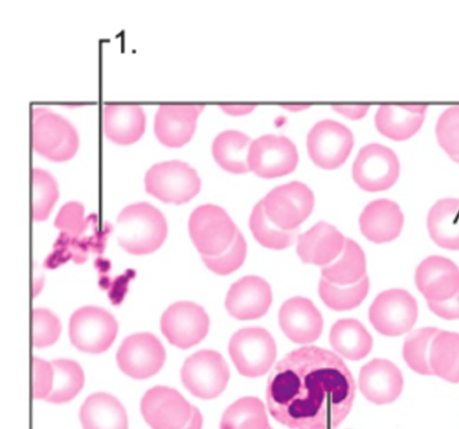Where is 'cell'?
Here are the masks:
<instances>
[{
  "label": "cell",
  "mask_w": 459,
  "mask_h": 429,
  "mask_svg": "<svg viewBox=\"0 0 459 429\" xmlns=\"http://www.w3.org/2000/svg\"><path fill=\"white\" fill-rule=\"evenodd\" d=\"M355 381L342 358L314 346L287 354L268 378L267 407L290 429H334L348 416Z\"/></svg>",
  "instance_id": "obj_1"
},
{
  "label": "cell",
  "mask_w": 459,
  "mask_h": 429,
  "mask_svg": "<svg viewBox=\"0 0 459 429\" xmlns=\"http://www.w3.org/2000/svg\"><path fill=\"white\" fill-rule=\"evenodd\" d=\"M119 245L134 255L149 254L158 250L167 236L163 214L146 202L125 207L117 216L116 226Z\"/></svg>",
  "instance_id": "obj_2"
},
{
  "label": "cell",
  "mask_w": 459,
  "mask_h": 429,
  "mask_svg": "<svg viewBox=\"0 0 459 429\" xmlns=\"http://www.w3.org/2000/svg\"><path fill=\"white\" fill-rule=\"evenodd\" d=\"M32 147L53 162H65L79 147L75 127L64 117L45 107L32 109Z\"/></svg>",
  "instance_id": "obj_3"
},
{
  "label": "cell",
  "mask_w": 459,
  "mask_h": 429,
  "mask_svg": "<svg viewBox=\"0 0 459 429\" xmlns=\"http://www.w3.org/2000/svg\"><path fill=\"white\" fill-rule=\"evenodd\" d=\"M144 185L149 194L162 202L180 205L198 194L201 179L189 164L172 160L152 166L145 174Z\"/></svg>",
  "instance_id": "obj_4"
},
{
  "label": "cell",
  "mask_w": 459,
  "mask_h": 429,
  "mask_svg": "<svg viewBox=\"0 0 459 429\" xmlns=\"http://www.w3.org/2000/svg\"><path fill=\"white\" fill-rule=\"evenodd\" d=\"M188 230L202 256H218L231 245L238 228L223 208L206 204L192 212Z\"/></svg>",
  "instance_id": "obj_5"
},
{
  "label": "cell",
  "mask_w": 459,
  "mask_h": 429,
  "mask_svg": "<svg viewBox=\"0 0 459 429\" xmlns=\"http://www.w3.org/2000/svg\"><path fill=\"white\" fill-rule=\"evenodd\" d=\"M230 358L238 372L254 378L265 374L273 364L276 344L272 335L258 327L238 330L229 343Z\"/></svg>",
  "instance_id": "obj_6"
},
{
  "label": "cell",
  "mask_w": 459,
  "mask_h": 429,
  "mask_svg": "<svg viewBox=\"0 0 459 429\" xmlns=\"http://www.w3.org/2000/svg\"><path fill=\"white\" fill-rule=\"evenodd\" d=\"M418 319V304L406 290L394 288L380 293L371 303L368 320L375 329L387 337L410 331Z\"/></svg>",
  "instance_id": "obj_7"
},
{
  "label": "cell",
  "mask_w": 459,
  "mask_h": 429,
  "mask_svg": "<svg viewBox=\"0 0 459 429\" xmlns=\"http://www.w3.org/2000/svg\"><path fill=\"white\" fill-rule=\"evenodd\" d=\"M400 171V161L391 148L370 143L358 153L352 165V178L361 189L378 192L393 187Z\"/></svg>",
  "instance_id": "obj_8"
},
{
  "label": "cell",
  "mask_w": 459,
  "mask_h": 429,
  "mask_svg": "<svg viewBox=\"0 0 459 429\" xmlns=\"http://www.w3.org/2000/svg\"><path fill=\"white\" fill-rule=\"evenodd\" d=\"M180 376L191 394L203 399H212L227 387L230 370L220 353L201 350L186 358Z\"/></svg>",
  "instance_id": "obj_9"
},
{
  "label": "cell",
  "mask_w": 459,
  "mask_h": 429,
  "mask_svg": "<svg viewBox=\"0 0 459 429\" xmlns=\"http://www.w3.org/2000/svg\"><path fill=\"white\" fill-rule=\"evenodd\" d=\"M266 215L285 231L296 230L311 214L315 197L304 183L291 181L273 188L264 198Z\"/></svg>",
  "instance_id": "obj_10"
},
{
  "label": "cell",
  "mask_w": 459,
  "mask_h": 429,
  "mask_svg": "<svg viewBox=\"0 0 459 429\" xmlns=\"http://www.w3.org/2000/svg\"><path fill=\"white\" fill-rule=\"evenodd\" d=\"M117 333V323L115 318L100 307H82L70 318L71 343L82 352L100 354L108 350Z\"/></svg>",
  "instance_id": "obj_11"
},
{
  "label": "cell",
  "mask_w": 459,
  "mask_h": 429,
  "mask_svg": "<svg viewBox=\"0 0 459 429\" xmlns=\"http://www.w3.org/2000/svg\"><path fill=\"white\" fill-rule=\"evenodd\" d=\"M351 131L344 125L332 119L318 121L307 137L310 159L320 168L333 170L346 161L353 147Z\"/></svg>",
  "instance_id": "obj_12"
},
{
  "label": "cell",
  "mask_w": 459,
  "mask_h": 429,
  "mask_svg": "<svg viewBox=\"0 0 459 429\" xmlns=\"http://www.w3.org/2000/svg\"><path fill=\"white\" fill-rule=\"evenodd\" d=\"M299 162L294 143L284 136L264 135L251 142L249 170L264 179H273L292 172Z\"/></svg>",
  "instance_id": "obj_13"
},
{
  "label": "cell",
  "mask_w": 459,
  "mask_h": 429,
  "mask_svg": "<svg viewBox=\"0 0 459 429\" xmlns=\"http://www.w3.org/2000/svg\"><path fill=\"white\" fill-rule=\"evenodd\" d=\"M160 328L170 344L186 349L205 337L209 330V317L204 308L195 302H178L162 314Z\"/></svg>",
  "instance_id": "obj_14"
},
{
  "label": "cell",
  "mask_w": 459,
  "mask_h": 429,
  "mask_svg": "<svg viewBox=\"0 0 459 429\" xmlns=\"http://www.w3.org/2000/svg\"><path fill=\"white\" fill-rule=\"evenodd\" d=\"M165 349L151 333H136L124 339L117 353L119 369L135 380L147 379L163 366Z\"/></svg>",
  "instance_id": "obj_15"
},
{
  "label": "cell",
  "mask_w": 459,
  "mask_h": 429,
  "mask_svg": "<svg viewBox=\"0 0 459 429\" xmlns=\"http://www.w3.org/2000/svg\"><path fill=\"white\" fill-rule=\"evenodd\" d=\"M141 412L152 429H182L192 416L193 406L178 390L155 386L142 398Z\"/></svg>",
  "instance_id": "obj_16"
},
{
  "label": "cell",
  "mask_w": 459,
  "mask_h": 429,
  "mask_svg": "<svg viewBox=\"0 0 459 429\" xmlns=\"http://www.w3.org/2000/svg\"><path fill=\"white\" fill-rule=\"evenodd\" d=\"M414 279L428 302L446 301L459 291V267L442 256L424 258L416 268Z\"/></svg>",
  "instance_id": "obj_17"
},
{
  "label": "cell",
  "mask_w": 459,
  "mask_h": 429,
  "mask_svg": "<svg viewBox=\"0 0 459 429\" xmlns=\"http://www.w3.org/2000/svg\"><path fill=\"white\" fill-rule=\"evenodd\" d=\"M273 300L271 286L257 276H246L231 285L225 299L228 312L237 320L263 317Z\"/></svg>",
  "instance_id": "obj_18"
},
{
  "label": "cell",
  "mask_w": 459,
  "mask_h": 429,
  "mask_svg": "<svg viewBox=\"0 0 459 429\" xmlns=\"http://www.w3.org/2000/svg\"><path fill=\"white\" fill-rule=\"evenodd\" d=\"M204 109L199 104H162L154 118L157 139L168 147H180L193 136L198 116Z\"/></svg>",
  "instance_id": "obj_19"
},
{
  "label": "cell",
  "mask_w": 459,
  "mask_h": 429,
  "mask_svg": "<svg viewBox=\"0 0 459 429\" xmlns=\"http://www.w3.org/2000/svg\"><path fill=\"white\" fill-rule=\"evenodd\" d=\"M279 324L292 342L308 344L320 337L324 321L312 301L298 296L282 303L279 311Z\"/></svg>",
  "instance_id": "obj_20"
},
{
  "label": "cell",
  "mask_w": 459,
  "mask_h": 429,
  "mask_svg": "<svg viewBox=\"0 0 459 429\" xmlns=\"http://www.w3.org/2000/svg\"><path fill=\"white\" fill-rule=\"evenodd\" d=\"M403 378L392 362L376 358L363 365L359 375V387L363 396L377 405L394 401L401 394Z\"/></svg>",
  "instance_id": "obj_21"
},
{
  "label": "cell",
  "mask_w": 459,
  "mask_h": 429,
  "mask_svg": "<svg viewBox=\"0 0 459 429\" xmlns=\"http://www.w3.org/2000/svg\"><path fill=\"white\" fill-rule=\"evenodd\" d=\"M403 214L397 203L385 198L368 203L359 219L361 233L370 241L385 243L396 239L403 229Z\"/></svg>",
  "instance_id": "obj_22"
},
{
  "label": "cell",
  "mask_w": 459,
  "mask_h": 429,
  "mask_svg": "<svg viewBox=\"0 0 459 429\" xmlns=\"http://www.w3.org/2000/svg\"><path fill=\"white\" fill-rule=\"evenodd\" d=\"M345 240L333 225L319 222L299 235L296 251L302 262L325 267L338 258Z\"/></svg>",
  "instance_id": "obj_23"
},
{
  "label": "cell",
  "mask_w": 459,
  "mask_h": 429,
  "mask_svg": "<svg viewBox=\"0 0 459 429\" xmlns=\"http://www.w3.org/2000/svg\"><path fill=\"white\" fill-rule=\"evenodd\" d=\"M427 110V104H384L376 112L375 126L384 136L404 141L420 129Z\"/></svg>",
  "instance_id": "obj_24"
},
{
  "label": "cell",
  "mask_w": 459,
  "mask_h": 429,
  "mask_svg": "<svg viewBox=\"0 0 459 429\" xmlns=\"http://www.w3.org/2000/svg\"><path fill=\"white\" fill-rule=\"evenodd\" d=\"M102 120L105 136L117 144L135 143L145 130V113L137 104H107Z\"/></svg>",
  "instance_id": "obj_25"
},
{
  "label": "cell",
  "mask_w": 459,
  "mask_h": 429,
  "mask_svg": "<svg viewBox=\"0 0 459 429\" xmlns=\"http://www.w3.org/2000/svg\"><path fill=\"white\" fill-rule=\"evenodd\" d=\"M83 429H127V416L123 405L105 392L90 395L80 409Z\"/></svg>",
  "instance_id": "obj_26"
},
{
  "label": "cell",
  "mask_w": 459,
  "mask_h": 429,
  "mask_svg": "<svg viewBox=\"0 0 459 429\" xmlns=\"http://www.w3.org/2000/svg\"><path fill=\"white\" fill-rule=\"evenodd\" d=\"M427 228L437 245L459 250V199L446 197L437 200L429 211Z\"/></svg>",
  "instance_id": "obj_27"
},
{
  "label": "cell",
  "mask_w": 459,
  "mask_h": 429,
  "mask_svg": "<svg viewBox=\"0 0 459 429\" xmlns=\"http://www.w3.org/2000/svg\"><path fill=\"white\" fill-rule=\"evenodd\" d=\"M329 341L337 353L352 361L366 357L373 346L372 337L355 319L337 320L331 328Z\"/></svg>",
  "instance_id": "obj_28"
},
{
  "label": "cell",
  "mask_w": 459,
  "mask_h": 429,
  "mask_svg": "<svg viewBox=\"0 0 459 429\" xmlns=\"http://www.w3.org/2000/svg\"><path fill=\"white\" fill-rule=\"evenodd\" d=\"M251 139L238 130H225L213 140L212 153L216 162L226 171L235 174L249 171L248 152Z\"/></svg>",
  "instance_id": "obj_29"
},
{
  "label": "cell",
  "mask_w": 459,
  "mask_h": 429,
  "mask_svg": "<svg viewBox=\"0 0 459 429\" xmlns=\"http://www.w3.org/2000/svg\"><path fill=\"white\" fill-rule=\"evenodd\" d=\"M322 277L337 285H350L366 276V257L360 246L346 239L342 251L332 263L321 269Z\"/></svg>",
  "instance_id": "obj_30"
},
{
  "label": "cell",
  "mask_w": 459,
  "mask_h": 429,
  "mask_svg": "<svg viewBox=\"0 0 459 429\" xmlns=\"http://www.w3.org/2000/svg\"><path fill=\"white\" fill-rule=\"evenodd\" d=\"M432 375L450 382H459V333L439 330L429 350Z\"/></svg>",
  "instance_id": "obj_31"
},
{
  "label": "cell",
  "mask_w": 459,
  "mask_h": 429,
  "mask_svg": "<svg viewBox=\"0 0 459 429\" xmlns=\"http://www.w3.org/2000/svg\"><path fill=\"white\" fill-rule=\"evenodd\" d=\"M220 429H273L263 402L255 397H243L224 412Z\"/></svg>",
  "instance_id": "obj_32"
},
{
  "label": "cell",
  "mask_w": 459,
  "mask_h": 429,
  "mask_svg": "<svg viewBox=\"0 0 459 429\" xmlns=\"http://www.w3.org/2000/svg\"><path fill=\"white\" fill-rule=\"evenodd\" d=\"M249 227L255 239L264 247L283 250L292 245L299 230L285 231L275 225L266 215L263 199L253 208Z\"/></svg>",
  "instance_id": "obj_33"
},
{
  "label": "cell",
  "mask_w": 459,
  "mask_h": 429,
  "mask_svg": "<svg viewBox=\"0 0 459 429\" xmlns=\"http://www.w3.org/2000/svg\"><path fill=\"white\" fill-rule=\"evenodd\" d=\"M54 369L53 389L46 398L48 402L60 404L73 399L84 384V373L74 361L57 359L51 362Z\"/></svg>",
  "instance_id": "obj_34"
},
{
  "label": "cell",
  "mask_w": 459,
  "mask_h": 429,
  "mask_svg": "<svg viewBox=\"0 0 459 429\" xmlns=\"http://www.w3.org/2000/svg\"><path fill=\"white\" fill-rule=\"evenodd\" d=\"M369 290V279L366 275L359 282L350 285H337L321 278L318 293L324 303L334 311H348L359 306Z\"/></svg>",
  "instance_id": "obj_35"
},
{
  "label": "cell",
  "mask_w": 459,
  "mask_h": 429,
  "mask_svg": "<svg viewBox=\"0 0 459 429\" xmlns=\"http://www.w3.org/2000/svg\"><path fill=\"white\" fill-rule=\"evenodd\" d=\"M440 329L426 327L411 332L403 343V356L408 366L423 375H432L429 366L431 343Z\"/></svg>",
  "instance_id": "obj_36"
},
{
  "label": "cell",
  "mask_w": 459,
  "mask_h": 429,
  "mask_svg": "<svg viewBox=\"0 0 459 429\" xmlns=\"http://www.w3.org/2000/svg\"><path fill=\"white\" fill-rule=\"evenodd\" d=\"M32 217L36 221L46 220L58 198L55 179L47 171L32 170Z\"/></svg>",
  "instance_id": "obj_37"
},
{
  "label": "cell",
  "mask_w": 459,
  "mask_h": 429,
  "mask_svg": "<svg viewBox=\"0 0 459 429\" xmlns=\"http://www.w3.org/2000/svg\"><path fill=\"white\" fill-rule=\"evenodd\" d=\"M247 255V242L238 230L231 245L218 256H202L205 266L213 273L221 276L229 275L238 269Z\"/></svg>",
  "instance_id": "obj_38"
},
{
  "label": "cell",
  "mask_w": 459,
  "mask_h": 429,
  "mask_svg": "<svg viewBox=\"0 0 459 429\" xmlns=\"http://www.w3.org/2000/svg\"><path fill=\"white\" fill-rule=\"evenodd\" d=\"M435 134L437 144L450 158L459 156V105L450 106L439 115Z\"/></svg>",
  "instance_id": "obj_39"
},
{
  "label": "cell",
  "mask_w": 459,
  "mask_h": 429,
  "mask_svg": "<svg viewBox=\"0 0 459 429\" xmlns=\"http://www.w3.org/2000/svg\"><path fill=\"white\" fill-rule=\"evenodd\" d=\"M61 325L57 317L47 309L38 308L32 312V343L36 347L53 345L59 337Z\"/></svg>",
  "instance_id": "obj_40"
},
{
  "label": "cell",
  "mask_w": 459,
  "mask_h": 429,
  "mask_svg": "<svg viewBox=\"0 0 459 429\" xmlns=\"http://www.w3.org/2000/svg\"><path fill=\"white\" fill-rule=\"evenodd\" d=\"M55 226L59 229L65 237H79L87 228L83 206L75 201H71L64 205L55 219Z\"/></svg>",
  "instance_id": "obj_41"
},
{
  "label": "cell",
  "mask_w": 459,
  "mask_h": 429,
  "mask_svg": "<svg viewBox=\"0 0 459 429\" xmlns=\"http://www.w3.org/2000/svg\"><path fill=\"white\" fill-rule=\"evenodd\" d=\"M33 398L37 399L47 398L54 384V369L51 363L33 358Z\"/></svg>",
  "instance_id": "obj_42"
},
{
  "label": "cell",
  "mask_w": 459,
  "mask_h": 429,
  "mask_svg": "<svg viewBox=\"0 0 459 429\" xmlns=\"http://www.w3.org/2000/svg\"><path fill=\"white\" fill-rule=\"evenodd\" d=\"M429 309L444 320L459 319V291L450 299L440 302H428Z\"/></svg>",
  "instance_id": "obj_43"
},
{
  "label": "cell",
  "mask_w": 459,
  "mask_h": 429,
  "mask_svg": "<svg viewBox=\"0 0 459 429\" xmlns=\"http://www.w3.org/2000/svg\"><path fill=\"white\" fill-rule=\"evenodd\" d=\"M333 109L350 119H360L368 112L369 106L361 105H333Z\"/></svg>",
  "instance_id": "obj_44"
},
{
  "label": "cell",
  "mask_w": 459,
  "mask_h": 429,
  "mask_svg": "<svg viewBox=\"0 0 459 429\" xmlns=\"http://www.w3.org/2000/svg\"><path fill=\"white\" fill-rule=\"evenodd\" d=\"M220 108L227 114L231 116H243L252 112L255 106L249 104H222Z\"/></svg>",
  "instance_id": "obj_45"
},
{
  "label": "cell",
  "mask_w": 459,
  "mask_h": 429,
  "mask_svg": "<svg viewBox=\"0 0 459 429\" xmlns=\"http://www.w3.org/2000/svg\"><path fill=\"white\" fill-rule=\"evenodd\" d=\"M203 416L199 409L193 407L192 416L189 422L182 429H202Z\"/></svg>",
  "instance_id": "obj_46"
},
{
  "label": "cell",
  "mask_w": 459,
  "mask_h": 429,
  "mask_svg": "<svg viewBox=\"0 0 459 429\" xmlns=\"http://www.w3.org/2000/svg\"><path fill=\"white\" fill-rule=\"evenodd\" d=\"M281 107L290 111H300L309 108L308 104H283Z\"/></svg>",
  "instance_id": "obj_47"
},
{
  "label": "cell",
  "mask_w": 459,
  "mask_h": 429,
  "mask_svg": "<svg viewBox=\"0 0 459 429\" xmlns=\"http://www.w3.org/2000/svg\"><path fill=\"white\" fill-rule=\"evenodd\" d=\"M451 160L459 164V156L451 158Z\"/></svg>",
  "instance_id": "obj_48"
}]
</instances>
